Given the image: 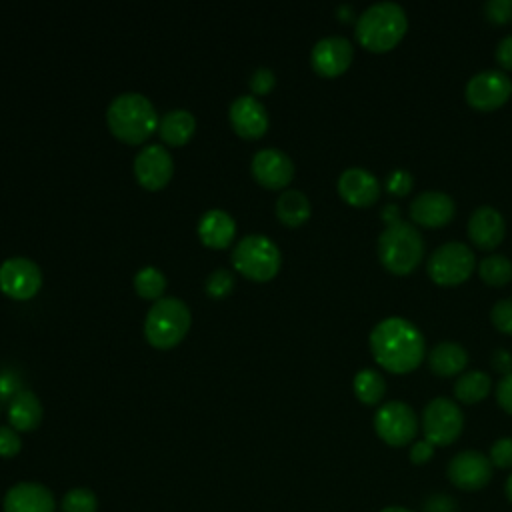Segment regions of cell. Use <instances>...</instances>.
Segmentation results:
<instances>
[{
	"label": "cell",
	"instance_id": "45",
	"mask_svg": "<svg viewBox=\"0 0 512 512\" xmlns=\"http://www.w3.org/2000/svg\"><path fill=\"white\" fill-rule=\"evenodd\" d=\"M506 494H508V498H510V502H512V474H510L508 480H506Z\"/></svg>",
	"mask_w": 512,
	"mask_h": 512
},
{
	"label": "cell",
	"instance_id": "43",
	"mask_svg": "<svg viewBox=\"0 0 512 512\" xmlns=\"http://www.w3.org/2000/svg\"><path fill=\"white\" fill-rule=\"evenodd\" d=\"M380 216H382V220L390 226V224H394V222H398L400 220V212H398V206L396 204H388V206H384V210L380 212Z\"/></svg>",
	"mask_w": 512,
	"mask_h": 512
},
{
	"label": "cell",
	"instance_id": "27",
	"mask_svg": "<svg viewBox=\"0 0 512 512\" xmlns=\"http://www.w3.org/2000/svg\"><path fill=\"white\" fill-rule=\"evenodd\" d=\"M386 382L380 372L364 368L354 376V394L362 404H378L384 398Z\"/></svg>",
	"mask_w": 512,
	"mask_h": 512
},
{
	"label": "cell",
	"instance_id": "26",
	"mask_svg": "<svg viewBox=\"0 0 512 512\" xmlns=\"http://www.w3.org/2000/svg\"><path fill=\"white\" fill-rule=\"evenodd\" d=\"M492 380L486 372L470 370L464 372L454 384V396L464 404H476L490 394Z\"/></svg>",
	"mask_w": 512,
	"mask_h": 512
},
{
	"label": "cell",
	"instance_id": "35",
	"mask_svg": "<svg viewBox=\"0 0 512 512\" xmlns=\"http://www.w3.org/2000/svg\"><path fill=\"white\" fill-rule=\"evenodd\" d=\"M414 186V178L408 170H394L390 172L388 180H386V190L392 194V196H406Z\"/></svg>",
	"mask_w": 512,
	"mask_h": 512
},
{
	"label": "cell",
	"instance_id": "4",
	"mask_svg": "<svg viewBox=\"0 0 512 512\" xmlns=\"http://www.w3.org/2000/svg\"><path fill=\"white\" fill-rule=\"evenodd\" d=\"M424 256V240L414 224L398 220L378 236V258L382 266L396 274L408 276L416 270Z\"/></svg>",
	"mask_w": 512,
	"mask_h": 512
},
{
	"label": "cell",
	"instance_id": "18",
	"mask_svg": "<svg viewBox=\"0 0 512 512\" xmlns=\"http://www.w3.org/2000/svg\"><path fill=\"white\" fill-rule=\"evenodd\" d=\"M338 194L342 196L344 202H348L354 208H366L372 206L380 198V182L378 178L364 170V168H346L338 176Z\"/></svg>",
	"mask_w": 512,
	"mask_h": 512
},
{
	"label": "cell",
	"instance_id": "28",
	"mask_svg": "<svg viewBox=\"0 0 512 512\" xmlns=\"http://www.w3.org/2000/svg\"><path fill=\"white\" fill-rule=\"evenodd\" d=\"M478 274L488 286H504L512 280V260L504 254L486 256L478 264Z\"/></svg>",
	"mask_w": 512,
	"mask_h": 512
},
{
	"label": "cell",
	"instance_id": "31",
	"mask_svg": "<svg viewBox=\"0 0 512 512\" xmlns=\"http://www.w3.org/2000/svg\"><path fill=\"white\" fill-rule=\"evenodd\" d=\"M204 288L208 292V296L212 298H224L232 292L234 288V274L232 270L220 266V268H214L208 276H206V282H204Z\"/></svg>",
	"mask_w": 512,
	"mask_h": 512
},
{
	"label": "cell",
	"instance_id": "14",
	"mask_svg": "<svg viewBox=\"0 0 512 512\" xmlns=\"http://www.w3.org/2000/svg\"><path fill=\"white\" fill-rule=\"evenodd\" d=\"M354 58V48L344 36L320 38L310 52V64L316 74L324 78L340 76L348 70Z\"/></svg>",
	"mask_w": 512,
	"mask_h": 512
},
{
	"label": "cell",
	"instance_id": "23",
	"mask_svg": "<svg viewBox=\"0 0 512 512\" xmlns=\"http://www.w3.org/2000/svg\"><path fill=\"white\" fill-rule=\"evenodd\" d=\"M196 130V118L186 108H172L158 120V132L164 142L180 146L190 140Z\"/></svg>",
	"mask_w": 512,
	"mask_h": 512
},
{
	"label": "cell",
	"instance_id": "7",
	"mask_svg": "<svg viewBox=\"0 0 512 512\" xmlns=\"http://www.w3.org/2000/svg\"><path fill=\"white\" fill-rule=\"evenodd\" d=\"M476 268L474 252L464 242H446L428 258L426 272L438 286H458Z\"/></svg>",
	"mask_w": 512,
	"mask_h": 512
},
{
	"label": "cell",
	"instance_id": "9",
	"mask_svg": "<svg viewBox=\"0 0 512 512\" xmlns=\"http://www.w3.org/2000/svg\"><path fill=\"white\" fill-rule=\"evenodd\" d=\"M374 430L388 446H406L414 440L418 430L416 412L406 402H386L374 416Z\"/></svg>",
	"mask_w": 512,
	"mask_h": 512
},
{
	"label": "cell",
	"instance_id": "19",
	"mask_svg": "<svg viewBox=\"0 0 512 512\" xmlns=\"http://www.w3.org/2000/svg\"><path fill=\"white\" fill-rule=\"evenodd\" d=\"M52 492L38 482H18L4 496V512H54Z\"/></svg>",
	"mask_w": 512,
	"mask_h": 512
},
{
	"label": "cell",
	"instance_id": "42",
	"mask_svg": "<svg viewBox=\"0 0 512 512\" xmlns=\"http://www.w3.org/2000/svg\"><path fill=\"white\" fill-rule=\"evenodd\" d=\"M492 366H494V370H498V372L510 374V372H512V356L508 354V350H504V348L494 350V354H492Z\"/></svg>",
	"mask_w": 512,
	"mask_h": 512
},
{
	"label": "cell",
	"instance_id": "2",
	"mask_svg": "<svg viewBox=\"0 0 512 512\" xmlns=\"http://www.w3.org/2000/svg\"><path fill=\"white\" fill-rule=\"evenodd\" d=\"M158 112L142 92H120L106 108L110 132L128 144L144 142L158 128Z\"/></svg>",
	"mask_w": 512,
	"mask_h": 512
},
{
	"label": "cell",
	"instance_id": "1",
	"mask_svg": "<svg viewBox=\"0 0 512 512\" xmlns=\"http://www.w3.org/2000/svg\"><path fill=\"white\" fill-rule=\"evenodd\" d=\"M370 350L384 370L392 374H408L420 366L426 354V344L422 332L410 320L390 316L372 328Z\"/></svg>",
	"mask_w": 512,
	"mask_h": 512
},
{
	"label": "cell",
	"instance_id": "3",
	"mask_svg": "<svg viewBox=\"0 0 512 512\" xmlns=\"http://www.w3.org/2000/svg\"><path fill=\"white\" fill-rule=\"evenodd\" d=\"M408 18L396 2H376L356 18V40L370 52L392 50L406 34Z\"/></svg>",
	"mask_w": 512,
	"mask_h": 512
},
{
	"label": "cell",
	"instance_id": "25",
	"mask_svg": "<svg viewBox=\"0 0 512 512\" xmlns=\"http://www.w3.org/2000/svg\"><path fill=\"white\" fill-rule=\"evenodd\" d=\"M310 200L302 190L288 188L276 198V216L286 226H300L310 218Z\"/></svg>",
	"mask_w": 512,
	"mask_h": 512
},
{
	"label": "cell",
	"instance_id": "6",
	"mask_svg": "<svg viewBox=\"0 0 512 512\" xmlns=\"http://www.w3.org/2000/svg\"><path fill=\"white\" fill-rule=\"evenodd\" d=\"M232 266L252 278L270 280L282 264V254L276 242L266 234H246L232 248Z\"/></svg>",
	"mask_w": 512,
	"mask_h": 512
},
{
	"label": "cell",
	"instance_id": "39",
	"mask_svg": "<svg viewBox=\"0 0 512 512\" xmlns=\"http://www.w3.org/2000/svg\"><path fill=\"white\" fill-rule=\"evenodd\" d=\"M496 400L500 404V408L508 414H512V372L506 374L498 386H496Z\"/></svg>",
	"mask_w": 512,
	"mask_h": 512
},
{
	"label": "cell",
	"instance_id": "21",
	"mask_svg": "<svg viewBox=\"0 0 512 512\" xmlns=\"http://www.w3.org/2000/svg\"><path fill=\"white\" fill-rule=\"evenodd\" d=\"M236 234V220L224 208H208L198 220V236L206 246L226 248Z\"/></svg>",
	"mask_w": 512,
	"mask_h": 512
},
{
	"label": "cell",
	"instance_id": "8",
	"mask_svg": "<svg viewBox=\"0 0 512 512\" xmlns=\"http://www.w3.org/2000/svg\"><path fill=\"white\" fill-rule=\"evenodd\" d=\"M464 428V416L456 402L448 398H434L426 404L422 412V432L424 440L432 446L452 444Z\"/></svg>",
	"mask_w": 512,
	"mask_h": 512
},
{
	"label": "cell",
	"instance_id": "29",
	"mask_svg": "<svg viewBox=\"0 0 512 512\" xmlns=\"http://www.w3.org/2000/svg\"><path fill=\"white\" fill-rule=\"evenodd\" d=\"M134 288L142 298H150V300H158L162 298V292L166 288V276L158 266H142L136 274H134Z\"/></svg>",
	"mask_w": 512,
	"mask_h": 512
},
{
	"label": "cell",
	"instance_id": "41",
	"mask_svg": "<svg viewBox=\"0 0 512 512\" xmlns=\"http://www.w3.org/2000/svg\"><path fill=\"white\" fill-rule=\"evenodd\" d=\"M434 456V446L428 440H418L410 448V462L412 464H424Z\"/></svg>",
	"mask_w": 512,
	"mask_h": 512
},
{
	"label": "cell",
	"instance_id": "24",
	"mask_svg": "<svg viewBox=\"0 0 512 512\" xmlns=\"http://www.w3.org/2000/svg\"><path fill=\"white\" fill-rule=\"evenodd\" d=\"M468 364L466 350L456 342H440L428 354V366L436 376L448 378L460 374Z\"/></svg>",
	"mask_w": 512,
	"mask_h": 512
},
{
	"label": "cell",
	"instance_id": "20",
	"mask_svg": "<svg viewBox=\"0 0 512 512\" xmlns=\"http://www.w3.org/2000/svg\"><path fill=\"white\" fill-rule=\"evenodd\" d=\"M506 234L502 214L492 206H478L468 220V236L480 250L496 248Z\"/></svg>",
	"mask_w": 512,
	"mask_h": 512
},
{
	"label": "cell",
	"instance_id": "34",
	"mask_svg": "<svg viewBox=\"0 0 512 512\" xmlns=\"http://www.w3.org/2000/svg\"><path fill=\"white\" fill-rule=\"evenodd\" d=\"M248 84H250V90H252L254 94L262 96V94H268V92L274 88L276 76H274V72H272L268 66H258V68L250 74Z\"/></svg>",
	"mask_w": 512,
	"mask_h": 512
},
{
	"label": "cell",
	"instance_id": "37",
	"mask_svg": "<svg viewBox=\"0 0 512 512\" xmlns=\"http://www.w3.org/2000/svg\"><path fill=\"white\" fill-rule=\"evenodd\" d=\"M20 448H22V440H20L18 430H14L10 424L0 426V456H4V458L16 456L20 452Z\"/></svg>",
	"mask_w": 512,
	"mask_h": 512
},
{
	"label": "cell",
	"instance_id": "22",
	"mask_svg": "<svg viewBox=\"0 0 512 512\" xmlns=\"http://www.w3.org/2000/svg\"><path fill=\"white\" fill-rule=\"evenodd\" d=\"M42 402L32 390H20L8 402V422L18 432H30L42 422Z\"/></svg>",
	"mask_w": 512,
	"mask_h": 512
},
{
	"label": "cell",
	"instance_id": "11",
	"mask_svg": "<svg viewBox=\"0 0 512 512\" xmlns=\"http://www.w3.org/2000/svg\"><path fill=\"white\" fill-rule=\"evenodd\" d=\"M42 286V270L28 256H10L0 264V290L16 300L32 298Z\"/></svg>",
	"mask_w": 512,
	"mask_h": 512
},
{
	"label": "cell",
	"instance_id": "16",
	"mask_svg": "<svg viewBox=\"0 0 512 512\" xmlns=\"http://www.w3.org/2000/svg\"><path fill=\"white\" fill-rule=\"evenodd\" d=\"M228 118L232 128L244 138H260L268 130L266 106L252 94H240L230 102Z\"/></svg>",
	"mask_w": 512,
	"mask_h": 512
},
{
	"label": "cell",
	"instance_id": "17",
	"mask_svg": "<svg viewBox=\"0 0 512 512\" xmlns=\"http://www.w3.org/2000/svg\"><path fill=\"white\" fill-rule=\"evenodd\" d=\"M454 214V200L438 190L420 192L410 202V218L424 228H442L454 218Z\"/></svg>",
	"mask_w": 512,
	"mask_h": 512
},
{
	"label": "cell",
	"instance_id": "44",
	"mask_svg": "<svg viewBox=\"0 0 512 512\" xmlns=\"http://www.w3.org/2000/svg\"><path fill=\"white\" fill-rule=\"evenodd\" d=\"M380 512H412V510H408V508H404V506H386V508H382Z\"/></svg>",
	"mask_w": 512,
	"mask_h": 512
},
{
	"label": "cell",
	"instance_id": "15",
	"mask_svg": "<svg viewBox=\"0 0 512 512\" xmlns=\"http://www.w3.org/2000/svg\"><path fill=\"white\" fill-rule=\"evenodd\" d=\"M252 176L266 188L280 190L288 186L294 176L292 158L280 148H260L250 162Z\"/></svg>",
	"mask_w": 512,
	"mask_h": 512
},
{
	"label": "cell",
	"instance_id": "30",
	"mask_svg": "<svg viewBox=\"0 0 512 512\" xmlns=\"http://www.w3.org/2000/svg\"><path fill=\"white\" fill-rule=\"evenodd\" d=\"M96 508V496L88 488H72L60 502L62 512H96Z\"/></svg>",
	"mask_w": 512,
	"mask_h": 512
},
{
	"label": "cell",
	"instance_id": "5",
	"mask_svg": "<svg viewBox=\"0 0 512 512\" xmlns=\"http://www.w3.org/2000/svg\"><path fill=\"white\" fill-rule=\"evenodd\" d=\"M190 322L192 312L182 298L162 296L146 312L144 336L156 348H172L186 336Z\"/></svg>",
	"mask_w": 512,
	"mask_h": 512
},
{
	"label": "cell",
	"instance_id": "10",
	"mask_svg": "<svg viewBox=\"0 0 512 512\" xmlns=\"http://www.w3.org/2000/svg\"><path fill=\"white\" fill-rule=\"evenodd\" d=\"M512 82L502 70H482L466 84V102L480 112H492L508 102Z\"/></svg>",
	"mask_w": 512,
	"mask_h": 512
},
{
	"label": "cell",
	"instance_id": "13",
	"mask_svg": "<svg viewBox=\"0 0 512 512\" xmlns=\"http://www.w3.org/2000/svg\"><path fill=\"white\" fill-rule=\"evenodd\" d=\"M492 478V462L478 450L458 452L448 464V480L466 492L484 488Z\"/></svg>",
	"mask_w": 512,
	"mask_h": 512
},
{
	"label": "cell",
	"instance_id": "38",
	"mask_svg": "<svg viewBox=\"0 0 512 512\" xmlns=\"http://www.w3.org/2000/svg\"><path fill=\"white\" fill-rule=\"evenodd\" d=\"M422 512H458L454 498L446 494H432L426 498Z\"/></svg>",
	"mask_w": 512,
	"mask_h": 512
},
{
	"label": "cell",
	"instance_id": "33",
	"mask_svg": "<svg viewBox=\"0 0 512 512\" xmlns=\"http://www.w3.org/2000/svg\"><path fill=\"white\" fill-rule=\"evenodd\" d=\"M482 10L492 24H508L512 20V0H488Z\"/></svg>",
	"mask_w": 512,
	"mask_h": 512
},
{
	"label": "cell",
	"instance_id": "40",
	"mask_svg": "<svg viewBox=\"0 0 512 512\" xmlns=\"http://www.w3.org/2000/svg\"><path fill=\"white\" fill-rule=\"evenodd\" d=\"M496 62L504 68V70H512V34L504 36L498 46H496Z\"/></svg>",
	"mask_w": 512,
	"mask_h": 512
},
{
	"label": "cell",
	"instance_id": "12",
	"mask_svg": "<svg viewBox=\"0 0 512 512\" xmlns=\"http://www.w3.org/2000/svg\"><path fill=\"white\" fill-rule=\"evenodd\" d=\"M172 174H174V160L164 144L152 142L138 150L134 158V176L144 188L158 190L168 184Z\"/></svg>",
	"mask_w": 512,
	"mask_h": 512
},
{
	"label": "cell",
	"instance_id": "36",
	"mask_svg": "<svg viewBox=\"0 0 512 512\" xmlns=\"http://www.w3.org/2000/svg\"><path fill=\"white\" fill-rule=\"evenodd\" d=\"M490 462L496 468H512V438H500L490 448Z\"/></svg>",
	"mask_w": 512,
	"mask_h": 512
},
{
	"label": "cell",
	"instance_id": "32",
	"mask_svg": "<svg viewBox=\"0 0 512 512\" xmlns=\"http://www.w3.org/2000/svg\"><path fill=\"white\" fill-rule=\"evenodd\" d=\"M490 320H492V324H494L496 330H500V332H504V334H512V298L498 300V302L492 306Z\"/></svg>",
	"mask_w": 512,
	"mask_h": 512
}]
</instances>
